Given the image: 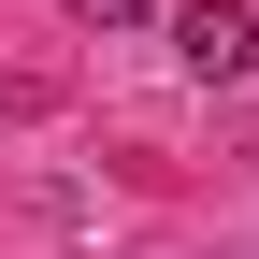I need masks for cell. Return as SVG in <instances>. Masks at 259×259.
<instances>
[{
  "label": "cell",
  "mask_w": 259,
  "mask_h": 259,
  "mask_svg": "<svg viewBox=\"0 0 259 259\" xmlns=\"http://www.w3.org/2000/svg\"><path fill=\"white\" fill-rule=\"evenodd\" d=\"M173 58L202 87H245L259 72V15H245V0H187V15H173Z\"/></svg>",
  "instance_id": "6da1fadb"
},
{
  "label": "cell",
  "mask_w": 259,
  "mask_h": 259,
  "mask_svg": "<svg viewBox=\"0 0 259 259\" xmlns=\"http://www.w3.org/2000/svg\"><path fill=\"white\" fill-rule=\"evenodd\" d=\"M72 15H87V29H130V15H158V0H72Z\"/></svg>",
  "instance_id": "7a4b0ae2"
}]
</instances>
